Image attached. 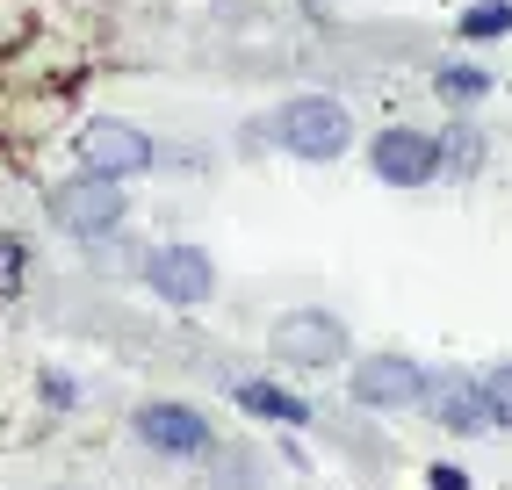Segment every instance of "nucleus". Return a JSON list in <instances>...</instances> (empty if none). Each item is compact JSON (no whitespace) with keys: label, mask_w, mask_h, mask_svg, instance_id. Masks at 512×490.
<instances>
[{"label":"nucleus","mask_w":512,"mask_h":490,"mask_svg":"<svg viewBox=\"0 0 512 490\" xmlns=\"http://www.w3.org/2000/svg\"><path fill=\"white\" fill-rule=\"evenodd\" d=\"M267 137L303 166H332V159L354 152V116H347V101H332V94H289L275 109V123H267Z\"/></svg>","instance_id":"nucleus-1"},{"label":"nucleus","mask_w":512,"mask_h":490,"mask_svg":"<svg viewBox=\"0 0 512 490\" xmlns=\"http://www.w3.org/2000/svg\"><path fill=\"white\" fill-rule=\"evenodd\" d=\"M267 354H275L282 368H339V361H354V332L347 318H332L325 303H296L275 318V332H267Z\"/></svg>","instance_id":"nucleus-2"},{"label":"nucleus","mask_w":512,"mask_h":490,"mask_svg":"<svg viewBox=\"0 0 512 490\" xmlns=\"http://www.w3.org/2000/svg\"><path fill=\"white\" fill-rule=\"evenodd\" d=\"M130 217V195L123 181H101V173H73V181H58L51 188V224L65 238H80V245H101V238H116Z\"/></svg>","instance_id":"nucleus-3"},{"label":"nucleus","mask_w":512,"mask_h":490,"mask_svg":"<svg viewBox=\"0 0 512 490\" xmlns=\"http://www.w3.org/2000/svg\"><path fill=\"white\" fill-rule=\"evenodd\" d=\"M73 159H80V173H101V181H138V173H152L159 145L138 123H123V116H94L73 137Z\"/></svg>","instance_id":"nucleus-4"},{"label":"nucleus","mask_w":512,"mask_h":490,"mask_svg":"<svg viewBox=\"0 0 512 490\" xmlns=\"http://www.w3.org/2000/svg\"><path fill=\"white\" fill-rule=\"evenodd\" d=\"M145 289L166 310H202V303L217 296V260L202 253V245H188V238L152 245V253H145Z\"/></svg>","instance_id":"nucleus-5"},{"label":"nucleus","mask_w":512,"mask_h":490,"mask_svg":"<svg viewBox=\"0 0 512 490\" xmlns=\"http://www.w3.org/2000/svg\"><path fill=\"white\" fill-rule=\"evenodd\" d=\"M368 166L383 188H426V181H440V137L412 130V123H390V130L368 137Z\"/></svg>","instance_id":"nucleus-6"},{"label":"nucleus","mask_w":512,"mask_h":490,"mask_svg":"<svg viewBox=\"0 0 512 490\" xmlns=\"http://www.w3.org/2000/svg\"><path fill=\"white\" fill-rule=\"evenodd\" d=\"M138 440L152 447V454H174V462H195V454H210L217 447V426L202 418L195 404H181V397H152V404H138Z\"/></svg>","instance_id":"nucleus-7"},{"label":"nucleus","mask_w":512,"mask_h":490,"mask_svg":"<svg viewBox=\"0 0 512 490\" xmlns=\"http://www.w3.org/2000/svg\"><path fill=\"white\" fill-rule=\"evenodd\" d=\"M347 397L361 411H412L426 397V368L412 354H368L347 368Z\"/></svg>","instance_id":"nucleus-8"},{"label":"nucleus","mask_w":512,"mask_h":490,"mask_svg":"<svg viewBox=\"0 0 512 490\" xmlns=\"http://www.w3.org/2000/svg\"><path fill=\"white\" fill-rule=\"evenodd\" d=\"M426 418L440 433H455V440H476V433H491V404H484V382L462 375V368H440L426 375Z\"/></svg>","instance_id":"nucleus-9"},{"label":"nucleus","mask_w":512,"mask_h":490,"mask_svg":"<svg viewBox=\"0 0 512 490\" xmlns=\"http://www.w3.org/2000/svg\"><path fill=\"white\" fill-rule=\"evenodd\" d=\"M238 411L267 418V426H311V404H303L296 390H282V382H267V375L238 382Z\"/></svg>","instance_id":"nucleus-10"},{"label":"nucleus","mask_w":512,"mask_h":490,"mask_svg":"<svg viewBox=\"0 0 512 490\" xmlns=\"http://www.w3.org/2000/svg\"><path fill=\"white\" fill-rule=\"evenodd\" d=\"M462 37L469 44H491V37H512V0H476V8H462Z\"/></svg>","instance_id":"nucleus-11"},{"label":"nucleus","mask_w":512,"mask_h":490,"mask_svg":"<svg viewBox=\"0 0 512 490\" xmlns=\"http://www.w3.org/2000/svg\"><path fill=\"white\" fill-rule=\"evenodd\" d=\"M433 94H440V101H462V109H469V101L491 94V73H484V65H440V73H433Z\"/></svg>","instance_id":"nucleus-12"},{"label":"nucleus","mask_w":512,"mask_h":490,"mask_svg":"<svg viewBox=\"0 0 512 490\" xmlns=\"http://www.w3.org/2000/svg\"><path fill=\"white\" fill-rule=\"evenodd\" d=\"M484 382V404H491V426H505L512 433V361H498L491 375H476Z\"/></svg>","instance_id":"nucleus-13"},{"label":"nucleus","mask_w":512,"mask_h":490,"mask_svg":"<svg viewBox=\"0 0 512 490\" xmlns=\"http://www.w3.org/2000/svg\"><path fill=\"white\" fill-rule=\"evenodd\" d=\"M15 274H22V238L0 231V282H15Z\"/></svg>","instance_id":"nucleus-14"},{"label":"nucleus","mask_w":512,"mask_h":490,"mask_svg":"<svg viewBox=\"0 0 512 490\" xmlns=\"http://www.w3.org/2000/svg\"><path fill=\"white\" fill-rule=\"evenodd\" d=\"M426 483H433V490H469V469H455V462H433V469H426Z\"/></svg>","instance_id":"nucleus-15"}]
</instances>
